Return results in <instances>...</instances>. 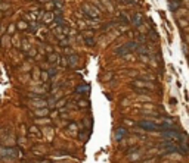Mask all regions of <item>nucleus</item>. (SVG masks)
Returning <instances> with one entry per match:
<instances>
[{
	"label": "nucleus",
	"instance_id": "f257e3e1",
	"mask_svg": "<svg viewBox=\"0 0 189 163\" xmlns=\"http://www.w3.org/2000/svg\"><path fill=\"white\" fill-rule=\"evenodd\" d=\"M137 47H139L137 41H129V43L120 46L118 49H115V53L118 54V56H126V54H129V53H132V52H134V50H137Z\"/></svg>",
	"mask_w": 189,
	"mask_h": 163
},
{
	"label": "nucleus",
	"instance_id": "f03ea898",
	"mask_svg": "<svg viewBox=\"0 0 189 163\" xmlns=\"http://www.w3.org/2000/svg\"><path fill=\"white\" fill-rule=\"evenodd\" d=\"M133 88L139 93H149L154 88V84L148 82L145 79H136V81H133Z\"/></svg>",
	"mask_w": 189,
	"mask_h": 163
},
{
	"label": "nucleus",
	"instance_id": "7ed1b4c3",
	"mask_svg": "<svg viewBox=\"0 0 189 163\" xmlns=\"http://www.w3.org/2000/svg\"><path fill=\"white\" fill-rule=\"evenodd\" d=\"M83 15L87 18V19H99L100 16V12L96 9V8H93L92 5H89V3H84L83 5Z\"/></svg>",
	"mask_w": 189,
	"mask_h": 163
},
{
	"label": "nucleus",
	"instance_id": "20e7f679",
	"mask_svg": "<svg viewBox=\"0 0 189 163\" xmlns=\"http://www.w3.org/2000/svg\"><path fill=\"white\" fill-rule=\"evenodd\" d=\"M137 126H140L145 131H161L160 125L152 120H140V122H137Z\"/></svg>",
	"mask_w": 189,
	"mask_h": 163
},
{
	"label": "nucleus",
	"instance_id": "39448f33",
	"mask_svg": "<svg viewBox=\"0 0 189 163\" xmlns=\"http://www.w3.org/2000/svg\"><path fill=\"white\" fill-rule=\"evenodd\" d=\"M161 149H164L167 153H176V152H180V150H182V149L177 147L173 141H166L163 145H161Z\"/></svg>",
	"mask_w": 189,
	"mask_h": 163
},
{
	"label": "nucleus",
	"instance_id": "423d86ee",
	"mask_svg": "<svg viewBox=\"0 0 189 163\" xmlns=\"http://www.w3.org/2000/svg\"><path fill=\"white\" fill-rule=\"evenodd\" d=\"M163 135H164V137H168V138H173V140H180V138H182V135L179 134L177 131H173V129L163 131Z\"/></svg>",
	"mask_w": 189,
	"mask_h": 163
},
{
	"label": "nucleus",
	"instance_id": "0eeeda50",
	"mask_svg": "<svg viewBox=\"0 0 189 163\" xmlns=\"http://www.w3.org/2000/svg\"><path fill=\"white\" fill-rule=\"evenodd\" d=\"M0 154L3 157H16L18 156V150L16 149H5V150L0 152Z\"/></svg>",
	"mask_w": 189,
	"mask_h": 163
},
{
	"label": "nucleus",
	"instance_id": "6e6552de",
	"mask_svg": "<svg viewBox=\"0 0 189 163\" xmlns=\"http://www.w3.org/2000/svg\"><path fill=\"white\" fill-rule=\"evenodd\" d=\"M132 24H133L134 27H140L142 24H143V16L140 15V13H133V16H132Z\"/></svg>",
	"mask_w": 189,
	"mask_h": 163
},
{
	"label": "nucleus",
	"instance_id": "1a4fd4ad",
	"mask_svg": "<svg viewBox=\"0 0 189 163\" xmlns=\"http://www.w3.org/2000/svg\"><path fill=\"white\" fill-rule=\"evenodd\" d=\"M126 134H127V129L123 128V126H120V128L117 129V132H115V140H117V141H121Z\"/></svg>",
	"mask_w": 189,
	"mask_h": 163
},
{
	"label": "nucleus",
	"instance_id": "9d476101",
	"mask_svg": "<svg viewBox=\"0 0 189 163\" xmlns=\"http://www.w3.org/2000/svg\"><path fill=\"white\" fill-rule=\"evenodd\" d=\"M180 5H182V3H180V0H171V2H170V11L176 12L179 8H180Z\"/></svg>",
	"mask_w": 189,
	"mask_h": 163
},
{
	"label": "nucleus",
	"instance_id": "9b49d317",
	"mask_svg": "<svg viewBox=\"0 0 189 163\" xmlns=\"http://www.w3.org/2000/svg\"><path fill=\"white\" fill-rule=\"evenodd\" d=\"M118 21L121 22V24H130V21H132V18H129L124 12H121L120 15H118Z\"/></svg>",
	"mask_w": 189,
	"mask_h": 163
},
{
	"label": "nucleus",
	"instance_id": "f8f14e48",
	"mask_svg": "<svg viewBox=\"0 0 189 163\" xmlns=\"http://www.w3.org/2000/svg\"><path fill=\"white\" fill-rule=\"evenodd\" d=\"M68 63H69V66L71 68H76L78 63V60H77V56L76 54H73V56H68Z\"/></svg>",
	"mask_w": 189,
	"mask_h": 163
},
{
	"label": "nucleus",
	"instance_id": "ddd939ff",
	"mask_svg": "<svg viewBox=\"0 0 189 163\" xmlns=\"http://www.w3.org/2000/svg\"><path fill=\"white\" fill-rule=\"evenodd\" d=\"M84 43L87 44V46H95L96 40H95V37H92V35H84Z\"/></svg>",
	"mask_w": 189,
	"mask_h": 163
},
{
	"label": "nucleus",
	"instance_id": "4468645a",
	"mask_svg": "<svg viewBox=\"0 0 189 163\" xmlns=\"http://www.w3.org/2000/svg\"><path fill=\"white\" fill-rule=\"evenodd\" d=\"M77 91H78V93H81V91H89V85H87V84L78 85V87H77Z\"/></svg>",
	"mask_w": 189,
	"mask_h": 163
},
{
	"label": "nucleus",
	"instance_id": "2eb2a0df",
	"mask_svg": "<svg viewBox=\"0 0 189 163\" xmlns=\"http://www.w3.org/2000/svg\"><path fill=\"white\" fill-rule=\"evenodd\" d=\"M78 106H80V107H89V101H86V100L83 101V100H81V101H78Z\"/></svg>",
	"mask_w": 189,
	"mask_h": 163
},
{
	"label": "nucleus",
	"instance_id": "dca6fc26",
	"mask_svg": "<svg viewBox=\"0 0 189 163\" xmlns=\"http://www.w3.org/2000/svg\"><path fill=\"white\" fill-rule=\"evenodd\" d=\"M56 60H58V56H56V54H50V56H49V62H50V63H55Z\"/></svg>",
	"mask_w": 189,
	"mask_h": 163
}]
</instances>
